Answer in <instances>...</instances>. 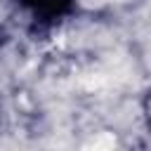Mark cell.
<instances>
[{"instance_id":"obj_1","label":"cell","mask_w":151,"mask_h":151,"mask_svg":"<svg viewBox=\"0 0 151 151\" xmlns=\"http://www.w3.org/2000/svg\"><path fill=\"white\" fill-rule=\"evenodd\" d=\"M35 17L40 14V17H45V19H52V17H57V14H61L68 5H71V0H21Z\"/></svg>"}]
</instances>
